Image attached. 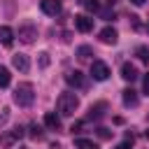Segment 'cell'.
Listing matches in <instances>:
<instances>
[{"mask_svg": "<svg viewBox=\"0 0 149 149\" xmlns=\"http://www.w3.org/2000/svg\"><path fill=\"white\" fill-rule=\"evenodd\" d=\"M91 77H93L95 81H105V79L109 77L107 63H102V61H91Z\"/></svg>", "mask_w": 149, "mask_h": 149, "instance_id": "obj_4", "label": "cell"}, {"mask_svg": "<svg viewBox=\"0 0 149 149\" xmlns=\"http://www.w3.org/2000/svg\"><path fill=\"white\" fill-rule=\"evenodd\" d=\"M135 56H137L142 63H149V47H137V49H135Z\"/></svg>", "mask_w": 149, "mask_h": 149, "instance_id": "obj_20", "label": "cell"}, {"mask_svg": "<svg viewBox=\"0 0 149 149\" xmlns=\"http://www.w3.org/2000/svg\"><path fill=\"white\" fill-rule=\"evenodd\" d=\"M77 107H79V98H77L74 93H70V91L61 93L58 100H56V109H58L61 116H72V114L77 112Z\"/></svg>", "mask_w": 149, "mask_h": 149, "instance_id": "obj_1", "label": "cell"}, {"mask_svg": "<svg viewBox=\"0 0 149 149\" xmlns=\"http://www.w3.org/2000/svg\"><path fill=\"white\" fill-rule=\"evenodd\" d=\"M91 56H93V49H91V47H86V44H84V47H79V49H77V58H79V61H88Z\"/></svg>", "mask_w": 149, "mask_h": 149, "instance_id": "obj_19", "label": "cell"}, {"mask_svg": "<svg viewBox=\"0 0 149 149\" xmlns=\"http://www.w3.org/2000/svg\"><path fill=\"white\" fill-rule=\"evenodd\" d=\"M40 9L49 16H56L61 12V0H40Z\"/></svg>", "mask_w": 149, "mask_h": 149, "instance_id": "obj_6", "label": "cell"}, {"mask_svg": "<svg viewBox=\"0 0 149 149\" xmlns=\"http://www.w3.org/2000/svg\"><path fill=\"white\" fill-rule=\"evenodd\" d=\"M74 28H77L79 33H88V30L93 28V19L86 16V14H79V16H74Z\"/></svg>", "mask_w": 149, "mask_h": 149, "instance_id": "obj_7", "label": "cell"}, {"mask_svg": "<svg viewBox=\"0 0 149 149\" xmlns=\"http://www.w3.org/2000/svg\"><path fill=\"white\" fill-rule=\"evenodd\" d=\"M65 81H68L70 86H74V88H81V86H84V74H81L79 70H70V72L65 74Z\"/></svg>", "mask_w": 149, "mask_h": 149, "instance_id": "obj_10", "label": "cell"}, {"mask_svg": "<svg viewBox=\"0 0 149 149\" xmlns=\"http://www.w3.org/2000/svg\"><path fill=\"white\" fill-rule=\"evenodd\" d=\"M14 102L19 105V107H30L33 105V100H35V88H33V84H28V81H23V84H19L16 88H14Z\"/></svg>", "mask_w": 149, "mask_h": 149, "instance_id": "obj_2", "label": "cell"}, {"mask_svg": "<svg viewBox=\"0 0 149 149\" xmlns=\"http://www.w3.org/2000/svg\"><path fill=\"white\" fill-rule=\"evenodd\" d=\"M35 37H37V26H33V23H21L19 26V40L23 44H33Z\"/></svg>", "mask_w": 149, "mask_h": 149, "instance_id": "obj_3", "label": "cell"}, {"mask_svg": "<svg viewBox=\"0 0 149 149\" xmlns=\"http://www.w3.org/2000/svg\"><path fill=\"white\" fill-rule=\"evenodd\" d=\"M98 135H100V137H109V135H112V133H109V130H107V128H98Z\"/></svg>", "mask_w": 149, "mask_h": 149, "instance_id": "obj_23", "label": "cell"}, {"mask_svg": "<svg viewBox=\"0 0 149 149\" xmlns=\"http://www.w3.org/2000/svg\"><path fill=\"white\" fill-rule=\"evenodd\" d=\"M130 2H133L135 7H142V5H144V0H130Z\"/></svg>", "mask_w": 149, "mask_h": 149, "instance_id": "obj_25", "label": "cell"}, {"mask_svg": "<svg viewBox=\"0 0 149 149\" xmlns=\"http://www.w3.org/2000/svg\"><path fill=\"white\" fill-rule=\"evenodd\" d=\"M12 42H14V30L9 26H0V44L12 47Z\"/></svg>", "mask_w": 149, "mask_h": 149, "instance_id": "obj_13", "label": "cell"}, {"mask_svg": "<svg viewBox=\"0 0 149 149\" xmlns=\"http://www.w3.org/2000/svg\"><path fill=\"white\" fill-rule=\"evenodd\" d=\"M12 65H14L19 72H28V70H30V61H28L26 54H14V56H12Z\"/></svg>", "mask_w": 149, "mask_h": 149, "instance_id": "obj_8", "label": "cell"}, {"mask_svg": "<svg viewBox=\"0 0 149 149\" xmlns=\"http://www.w3.org/2000/svg\"><path fill=\"white\" fill-rule=\"evenodd\" d=\"M44 126L51 128V130H58V128H61V116H58L56 112H47V114H44Z\"/></svg>", "mask_w": 149, "mask_h": 149, "instance_id": "obj_12", "label": "cell"}, {"mask_svg": "<svg viewBox=\"0 0 149 149\" xmlns=\"http://www.w3.org/2000/svg\"><path fill=\"white\" fill-rule=\"evenodd\" d=\"M9 81H12V74H9V70H7L5 65H0V88L9 86Z\"/></svg>", "mask_w": 149, "mask_h": 149, "instance_id": "obj_18", "label": "cell"}, {"mask_svg": "<svg viewBox=\"0 0 149 149\" xmlns=\"http://www.w3.org/2000/svg\"><path fill=\"white\" fill-rule=\"evenodd\" d=\"M74 147H77V149H98V144H95L93 140H86V137L74 140Z\"/></svg>", "mask_w": 149, "mask_h": 149, "instance_id": "obj_16", "label": "cell"}, {"mask_svg": "<svg viewBox=\"0 0 149 149\" xmlns=\"http://www.w3.org/2000/svg\"><path fill=\"white\" fill-rule=\"evenodd\" d=\"M21 137H23V128H12L7 135H0V144L9 147V144H14V142L21 140Z\"/></svg>", "mask_w": 149, "mask_h": 149, "instance_id": "obj_9", "label": "cell"}, {"mask_svg": "<svg viewBox=\"0 0 149 149\" xmlns=\"http://www.w3.org/2000/svg\"><path fill=\"white\" fill-rule=\"evenodd\" d=\"M40 65H42V68H47V65H49V54H47V51H42V54H40Z\"/></svg>", "mask_w": 149, "mask_h": 149, "instance_id": "obj_22", "label": "cell"}, {"mask_svg": "<svg viewBox=\"0 0 149 149\" xmlns=\"http://www.w3.org/2000/svg\"><path fill=\"white\" fill-rule=\"evenodd\" d=\"M105 109H107V105H105V102H98V105L91 107V114H88V116H91V119H100V116L105 114Z\"/></svg>", "mask_w": 149, "mask_h": 149, "instance_id": "obj_17", "label": "cell"}, {"mask_svg": "<svg viewBox=\"0 0 149 149\" xmlns=\"http://www.w3.org/2000/svg\"><path fill=\"white\" fill-rule=\"evenodd\" d=\"M28 135H30L33 140H42V137H44V130H42V126L30 123V126H28Z\"/></svg>", "mask_w": 149, "mask_h": 149, "instance_id": "obj_15", "label": "cell"}, {"mask_svg": "<svg viewBox=\"0 0 149 149\" xmlns=\"http://www.w3.org/2000/svg\"><path fill=\"white\" fill-rule=\"evenodd\" d=\"M79 5H81L84 9H88V12H98V7H100L98 0H79Z\"/></svg>", "mask_w": 149, "mask_h": 149, "instance_id": "obj_21", "label": "cell"}, {"mask_svg": "<svg viewBox=\"0 0 149 149\" xmlns=\"http://www.w3.org/2000/svg\"><path fill=\"white\" fill-rule=\"evenodd\" d=\"M121 77H123L126 81H135V79H137V68H135L133 63H123V65H121Z\"/></svg>", "mask_w": 149, "mask_h": 149, "instance_id": "obj_11", "label": "cell"}, {"mask_svg": "<svg viewBox=\"0 0 149 149\" xmlns=\"http://www.w3.org/2000/svg\"><path fill=\"white\" fill-rule=\"evenodd\" d=\"M142 84H144V93H147V95H149V72H147V74H144V81H142Z\"/></svg>", "mask_w": 149, "mask_h": 149, "instance_id": "obj_24", "label": "cell"}, {"mask_svg": "<svg viewBox=\"0 0 149 149\" xmlns=\"http://www.w3.org/2000/svg\"><path fill=\"white\" fill-rule=\"evenodd\" d=\"M121 98H123V105H126V107H135V105H137V93H135L133 88H126Z\"/></svg>", "mask_w": 149, "mask_h": 149, "instance_id": "obj_14", "label": "cell"}, {"mask_svg": "<svg viewBox=\"0 0 149 149\" xmlns=\"http://www.w3.org/2000/svg\"><path fill=\"white\" fill-rule=\"evenodd\" d=\"M147 28H149V23H147Z\"/></svg>", "mask_w": 149, "mask_h": 149, "instance_id": "obj_26", "label": "cell"}, {"mask_svg": "<svg viewBox=\"0 0 149 149\" xmlns=\"http://www.w3.org/2000/svg\"><path fill=\"white\" fill-rule=\"evenodd\" d=\"M100 42L102 44H116V40H119V33H116V28H112V26H107V28H102L100 30Z\"/></svg>", "mask_w": 149, "mask_h": 149, "instance_id": "obj_5", "label": "cell"}]
</instances>
